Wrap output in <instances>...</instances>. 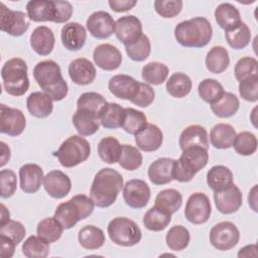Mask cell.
<instances>
[{
	"instance_id": "obj_1",
	"label": "cell",
	"mask_w": 258,
	"mask_h": 258,
	"mask_svg": "<svg viewBox=\"0 0 258 258\" xmlns=\"http://www.w3.org/2000/svg\"><path fill=\"white\" fill-rule=\"evenodd\" d=\"M123 186L121 173L111 167H105L96 173L90 188V197L95 206L108 208L115 203Z\"/></svg>"
},
{
	"instance_id": "obj_2",
	"label": "cell",
	"mask_w": 258,
	"mask_h": 258,
	"mask_svg": "<svg viewBox=\"0 0 258 258\" xmlns=\"http://www.w3.org/2000/svg\"><path fill=\"white\" fill-rule=\"evenodd\" d=\"M33 77L40 89L52 101L58 102L67 97L68 83L62 78L60 67L54 60L47 59L37 62L33 69Z\"/></svg>"
},
{
	"instance_id": "obj_3",
	"label": "cell",
	"mask_w": 258,
	"mask_h": 258,
	"mask_svg": "<svg viewBox=\"0 0 258 258\" xmlns=\"http://www.w3.org/2000/svg\"><path fill=\"white\" fill-rule=\"evenodd\" d=\"M213 27L205 17H194L179 22L174 28L176 41L184 47H204L211 41Z\"/></svg>"
},
{
	"instance_id": "obj_4",
	"label": "cell",
	"mask_w": 258,
	"mask_h": 258,
	"mask_svg": "<svg viewBox=\"0 0 258 258\" xmlns=\"http://www.w3.org/2000/svg\"><path fill=\"white\" fill-rule=\"evenodd\" d=\"M26 12L28 18L35 22L64 23L71 19L74 8L69 1L31 0L26 4Z\"/></svg>"
},
{
	"instance_id": "obj_5",
	"label": "cell",
	"mask_w": 258,
	"mask_h": 258,
	"mask_svg": "<svg viewBox=\"0 0 258 258\" xmlns=\"http://www.w3.org/2000/svg\"><path fill=\"white\" fill-rule=\"evenodd\" d=\"M208 149L199 146L185 148L182 150L180 157L174 161L172 177L179 182H188L197 172L208 164Z\"/></svg>"
},
{
	"instance_id": "obj_6",
	"label": "cell",
	"mask_w": 258,
	"mask_h": 258,
	"mask_svg": "<svg viewBox=\"0 0 258 258\" xmlns=\"http://www.w3.org/2000/svg\"><path fill=\"white\" fill-rule=\"evenodd\" d=\"M95 204L91 197L86 195L74 196L71 200L59 204L53 217L60 223L63 229H71L79 221L85 220L92 215Z\"/></svg>"
},
{
	"instance_id": "obj_7",
	"label": "cell",
	"mask_w": 258,
	"mask_h": 258,
	"mask_svg": "<svg viewBox=\"0 0 258 258\" xmlns=\"http://www.w3.org/2000/svg\"><path fill=\"white\" fill-rule=\"evenodd\" d=\"M28 68L24 59L13 57L8 59L1 69L3 88L11 96L19 97L29 89Z\"/></svg>"
},
{
	"instance_id": "obj_8",
	"label": "cell",
	"mask_w": 258,
	"mask_h": 258,
	"mask_svg": "<svg viewBox=\"0 0 258 258\" xmlns=\"http://www.w3.org/2000/svg\"><path fill=\"white\" fill-rule=\"evenodd\" d=\"M91 154L89 141L81 135H72L67 138L53 153L61 166L71 168L86 161Z\"/></svg>"
},
{
	"instance_id": "obj_9",
	"label": "cell",
	"mask_w": 258,
	"mask_h": 258,
	"mask_svg": "<svg viewBox=\"0 0 258 258\" xmlns=\"http://www.w3.org/2000/svg\"><path fill=\"white\" fill-rule=\"evenodd\" d=\"M110 240L122 247H132L141 241L142 233L138 225L126 217H116L107 227Z\"/></svg>"
},
{
	"instance_id": "obj_10",
	"label": "cell",
	"mask_w": 258,
	"mask_h": 258,
	"mask_svg": "<svg viewBox=\"0 0 258 258\" xmlns=\"http://www.w3.org/2000/svg\"><path fill=\"white\" fill-rule=\"evenodd\" d=\"M212 246L220 251H228L234 248L240 240V232L236 225L229 221L216 224L210 231Z\"/></svg>"
},
{
	"instance_id": "obj_11",
	"label": "cell",
	"mask_w": 258,
	"mask_h": 258,
	"mask_svg": "<svg viewBox=\"0 0 258 258\" xmlns=\"http://www.w3.org/2000/svg\"><path fill=\"white\" fill-rule=\"evenodd\" d=\"M0 29L12 36L23 35L29 27V18L26 13L19 10H11L0 4Z\"/></svg>"
},
{
	"instance_id": "obj_12",
	"label": "cell",
	"mask_w": 258,
	"mask_h": 258,
	"mask_svg": "<svg viewBox=\"0 0 258 258\" xmlns=\"http://www.w3.org/2000/svg\"><path fill=\"white\" fill-rule=\"evenodd\" d=\"M212 207L209 197L204 192H195L187 199L184 216L186 220L195 225H201L210 219Z\"/></svg>"
},
{
	"instance_id": "obj_13",
	"label": "cell",
	"mask_w": 258,
	"mask_h": 258,
	"mask_svg": "<svg viewBox=\"0 0 258 258\" xmlns=\"http://www.w3.org/2000/svg\"><path fill=\"white\" fill-rule=\"evenodd\" d=\"M0 131L12 137L22 134L26 127V119L21 110L8 107L5 104L0 106Z\"/></svg>"
},
{
	"instance_id": "obj_14",
	"label": "cell",
	"mask_w": 258,
	"mask_h": 258,
	"mask_svg": "<svg viewBox=\"0 0 258 258\" xmlns=\"http://www.w3.org/2000/svg\"><path fill=\"white\" fill-rule=\"evenodd\" d=\"M150 196V188L142 179H130L123 186V199L126 205L132 209L144 208L148 204Z\"/></svg>"
},
{
	"instance_id": "obj_15",
	"label": "cell",
	"mask_w": 258,
	"mask_h": 258,
	"mask_svg": "<svg viewBox=\"0 0 258 258\" xmlns=\"http://www.w3.org/2000/svg\"><path fill=\"white\" fill-rule=\"evenodd\" d=\"M116 22L110 13L100 10L93 12L86 21V26L92 36L98 39L110 37L115 32Z\"/></svg>"
},
{
	"instance_id": "obj_16",
	"label": "cell",
	"mask_w": 258,
	"mask_h": 258,
	"mask_svg": "<svg viewBox=\"0 0 258 258\" xmlns=\"http://www.w3.org/2000/svg\"><path fill=\"white\" fill-rule=\"evenodd\" d=\"M115 34L125 46L129 45L142 36V23L134 15L122 16L116 21Z\"/></svg>"
},
{
	"instance_id": "obj_17",
	"label": "cell",
	"mask_w": 258,
	"mask_h": 258,
	"mask_svg": "<svg viewBox=\"0 0 258 258\" xmlns=\"http://www.w3.org/2000/svg\"><path fill=\"white\" fill-rule=\"evenodd\" d=\"M216 208L222 214L229 215L237 212L243 203V196L240 188L232 183L224 190L214 192Z\"/></svg>"
},
{
	"instance_id": "obj_18",
	"label": "cell",
	"mask_w": 258,
	"mask_h": 258,
	"mask_svg": "<svg viewBox=\"0 0 258 258\" xmlns=\"http://www.w3.org/2000/svg\"><path fill=\"white\" fill-rule=\"evenodd\" d=\"M43 187L53 199L67 197L72 189V181L68 174L60 170H51L43 177Z\"/></svg>"
},
{
	"instance_id": "obj_19",
	"label": "cell",
	"mask_w": 258,
	"mask_h": 258,
	"mask_svg": "<svg viewBox=\"0 0 258 258\" xmlns=\"http://www.w3.org/2000/svg\"><path fill=\"white\" fill-rule=\"evenodd\" d=\"M95 63L104 71H115L122 62L121 51L110 43H102L93 51Z\"/></svg>"
},
{
	"instance_id": "obj_20",
	"label": "cell",
	"mask_w": 258,
	"mask_h": 258,
	"mask_svg": "<svg viewBox=\"0 0 258 258\" xmlns=\"http://www.w3.org/2000/svg\"><path fill=\"white\" fill-rule=\"evenodd\" d=\"M140 82L128 75H115L108 83V89L111 94L122 100L131 101L139 89Z\"/></svg>"
},
{
	"instance_id": "obj_21",
	"label": "cell",
	"mask_w": 258,
	"mask_h": 258,
	"mask_svg": "<svg viewBox=\"0 0 258 258\" xmlns=\"http://www.w3.org/2000/svg\"><path fill=\"white\" fill-rule=\"evenodd\" d=\"M43 170L35 163H26L19 168L20 188L25 194H35L43 182Z\"/></svg>"
},
{
	"instance_id": "obj_22",
	"label": "cell",
	"mask_w": 258,
	"mask_h": 258,
	"mask_svg": "<svg viewBox=\"0 0 258 258\" xmlns=\"http://www.w3.org/2000/svg\"><path fill=\"white\" fill-rule=\"evenodd\" d=\"M97 72L95 66L85 57H79L69 64V76L73 83L86 86L94 82Z\"/></svg>"
},
{
	"instance_id": "obj_23",
	"label": "cell",
	"mask_w": 258,
	"mask_h": 258,
	"mask_svg": "<svg viewBox=\"0 0 258 258\" xmlns=\"http://www.w3.org/2000/svg\"><path fill=\"white\" fill-rule=\"evenodd\" d=\"M60 38L64 48L71 51H77L85 45L87 31L82 24L78 22H69L62 26Z\"/></svg>"
},
{
	"instance_id": "obj_24",
	"label": "cell",
	"mask_w": 258,
	"mask_h": 258,
	"mask_svg": "<svg viewBox=\"0 0 258 258\" xmlns=\"http://www.w3.org/2000/svg\"><path fill=\"white\" fill-rule=\"evenodd\" d=\"M162 141V131L158 126L152 123H147L146 126L135 135V143L138 149L145 152L156 151L160 148Z\"/></svg>"
},
{
	"instance_id": "obj_25",
	"label": "cell",
	"mask_w": 258,
	"mask_h": 258,
	"mask_svg": "<svg viewBox=\"0 0 258 258\" xmlns=\"http://www.w3.org/2000/svg\"><path fill=\"white\" fill-rule=\"evenodd\" d=\"M175 159L160 157L153 161L147 170L149 180L155 185H163L173 180L172 169Z\"/></svg>"
},
{
	"instance_id": "obj_26",
	"label": "cell",
	"mask_w": 258,
	"mask_h": 258,
	"mask_svg": "<svg viewBox=\"0 0 258 258\" xmlns=\"http://www.w3.org/2000/svg\"><path fill=\"white\" fill-rule=\"evenodd\" d=\"M54 43V34L47 26H37L30 34V46L38 55H48L52 51Z\"/></svg>"
},
{
	"instance_id": "obj_27",
	"label": "cell",
	"mask_w": 258,
	"mask_h": 258,
	"mask_svg": "<svg viewBox=\"0 0 258 258\" xmlns=\"http://www.w3.org/2000/svg\"><path fill=\"white\" fill-rule=\"evenodd\" d=\"M178 144L181 150L199 146L208 149L209 148V137L208 132L205 127L201 125H190L187 126L179 135Z\"/></svg>"
},
{
	"instance_id": "obj_28",
	"label": "cell",
	"mask_w": 258,
	"mask_h": 258,
	"mask_svg": "<svg viewBox=\"0 0 258 258\" xmlns=\"http://www.w3.org/2000/svg\"><path fill=\"white\" fill-rule=\"evenodd\" d=\"M52 102V99L44 92H33L26 99V107L32 116L46 118L53 110Z\"/></svg>"
},
{
	"instance_id": "obj_29",
	"label": "cell",
	"mask_w": 258,
	"mask_h": 258,
	"mask_svg": "<svg viewBox=\"0 0 258 258\" xmlns=\"http://www.w3.org/2000/svg\"><path fill=\"white\" fill-rule=\"evenodd\" d=\"M73 124L81 136L95 134L100 127V120L97 115L86 110L77 109L73 115Z\"/></svg>"
},
{
	"instance_id": "obj_30",
	"label": "cell",
	"mask_w": 258,
	"mask_h": 258,
	"mask_svg": "<svg viewBox=\"0 0 258 258\" xmlns=\"http://www.w3.org/2000/svg\"><path fill=\"white\" fill-rule=\"evenodd\" d=\"M207 183L214 191H221L234 183L233 172L225 165H215L207 172Z\"/></svg>"
},
{
	"instance_id": "obj_31",
	"label": "cell",
	"mask_w": 258,
	"mask_h": 258,
	"mask_svg": "<svg viewBox=\"0 0 258 258\" xmlns=\"http://www.w3.org/2000/svg\"><path fill=\"white\" fill-rule=\"evenodd\" d=\"M214 14L218 25L225 31L235 28L242 22L239 10L231 3H221Z\"/></svg>"
},
{
	"instance_id": "obj_32",
	"label": "cell",
	"mask_w": 258,
	"mask_h": 258,
	"mask_svg": "<svg viewBox=\"0 0 258 258\" xmlns=\"http://www.w3.org/2000/svg\"><path fill=\"white\" fill-rule=\"evenodd\" d=\"M205 63L210 73H224L230 64V56L228 50L222 45L213 46L206 55Z\"/></svg>"
},
{
	"instance_id": "obj_33",
	"label": "cell",
	"mask_w": 258,
	"mask_h": 258,
	"mask_svg": "<svg viewBox=\"0 0 258 258\" xmlns=\"http://www.w3.org/2000/svg\"><path fill=\"white\" fill-rule=\"evenodd\" d=\"M235 137V128L227 123H219L215 125L210 132L211 144L217 149H228L232 147Z\"/></svg>"
},
{
	"instance_id": "obj_34",
	"label": "cell",
	"mask_w": 258,
	"mask_h": 258,
	"mask_svg": "<svg viewBox=\"0 0 258 258\" xmlns=\"http://www.w3.org/2000/svg\"><path fill=\"white\" fill-rule=\"evenodd\" d=\"M171 222V214L162 210L154 205L150 208L143 217L144 227L153 232H159L164 230Z\"/></svg>"
},
{
	"instance_id": "obj_35",
	"label": "cell",
	"mask_w": 258,
	"mask_h": 258,
	"mask_svg": "<svg viewBox=\"0 0 258 258\" xmlns=\"http://www.w3.org/2000/svg\"><path fill=\"white\" fill-rule=\"evenodd\" d=\"M78 240L83 248L87 250H96L104 245L105 234L102 229L93 225H88L79 231Z\"/></svg>"
},
{
	"instance_id": "obj_36",
	"label": "cell",
	"mask_w": 258,
	"mask_h": 258,
	"mask_svg": "<svg viewBox=\"0 0 258 258\" xmlns=\"http://www.w3.org/2000/svg\"><path fill=\"white\" fill-rule=\"evenodd\" d=\"M240 102L238 97L230 92H224L222 97L211 104L212 112L219 118H229L234 116L239 110Z\"/></svg>"
},
{
	"instance_id": "obj_37",
	"label": "cell",
	"mask_w": 258,
	"mask_h": 258,
	"mask_svg": "<svg viewBox=\"0 0 258 258\" xmlns=\"http://www.w3.org/2000/svg\"><path fill=\"white\" fill-rule=\"evenodd\" d=\"M122 153V145L115 137L108 136L100 140L98 144V154L102 161L108 164L119 162Z\"/></svg>"
},
{
	"instance_id": "obj_38",
	"label": "cell",
	"mask_w": 258,
	"mask_h": 258,
	"mask_svg": "<svg viewBox=\"0 0 258 258\" xmlns=\"http://www.w3.org/2000/svg\"><path fill=\"white\" fill-rule=\"evenodd\" d=\"M124 119V108L117 103H107L100 113V124L106 129H117L122 127Z\"/></svg>"
},
{
	"instance_id": "obj_39",
	"label": "cell",
	"mask_w": 258,
	"mask_h": 258,
	"mask_svg": "<svg viewBox=\"0 0 258 258\" xmlns=\"http://www.w3.org/2000/svg\"><path fill=\"white\" fill-rule=\"evenodd\" d=\"M169 74L168 67L159 61H150L146 63L141 71L143 81L148 85L158 86L163 84Z\"/></svg>"
},
{
	"instance_id": "obj_40",
	"label": "cell",
	"mask_w": 258,
	"mask_h": 258,
	"mask_svg": "<svg viewBox=\"0 0 258 258\" xmlns=\"http://www.w3.org/2000/svg\"><path fill=\"white\" fill-rule=\"evenodd\" d=\"M192 87L190 78L180 72L173 73L166 81V91L173 98H183L189 94Z\"/></svg>"
},
{
	"instance_id": "obj_41",
	"label": "cell",
	"mask_w": 258,
	"mask_h": 258,
	"mask_svg": "<svg viewBox=\"0 0 258 258\" xmlns=\"http://www.w3.org/2000/svg\"><path fill=\"white\" fill-rule=\"evenodd\" d=\"M63 232V227L54 218H45L41 220L36 227L37 236L46 241L47 243H53L60 239Z\"/></svg>"
},
{
	"instance_id": "obj_42",
	"label": "cell",
	"mask_w": 258,
	"mask_h": 258,
	"mask_svg": "<svg viewBox=\"0 0 258 258\" xmlns=\"http://www.w3.org/2000/svg\"><path fill=\"white\" fill-rule=\"evenodd\" d=\"M147 124V117L142 111L134 108H124V119L122 128L125 132L136 135L140 132Z\"/></svg>"
},
{
	"instance_id": "obj_43",
	"label": "cell",
	"mask_w": 258,
	"mask_h": 258,
	"mask_svg": "<svg viewBox=\"0 0 258 258\" xmlns=\"http://www.w3.org/2000/svg\"><path fill=\"white\" fill-rule=\"evenodd\" d=\"M181 204L182 196L174 188H165L159 191L155 198V206L161 208L171 215L179 210Z\"/></svg>"
},
{
	"instance_id": "obj_44",
	"label": "cell",
	"mask_w": 258,
	"mask_h": 258,
	"mask_svg": "<svg viewBox=\"0 0 258 258\" xmlns=\"http://www.w3.org/2000/svg\"><path fill=\"white\" fill-rule=\"evenodd\" d=\"M189 241H190L189 231L181 225H176L171 227L165 236L166 245L172 251L184 250L188 246Z\"/></svg>"
},
{
	"instance_id": "obj_45",
	"label": "cell",
	"mask_w": 258,
	"mask_h": 258,
	"mask_svg": "<svg viewBox=\"0 0 258 258\" xmlns=\"http://www.w3.org/2000/svg\"><path fill=\"white\" fill-rule=\"evenodd\" d=\"M228 44L234 49H243L251 41V31L245 22H241L235 28L225 31Z\"/></svg>"
},
{
	"instance_id": "obj_46",
	"label": "cell",
	"mask_w": 258,
	"mask_h": 258,
	"mask_svg": "<svg viewBox=\"0 0 258 258\" xmlns=\"http://www.w3.org/2000/svg\"><path fill=\"white\" fill-rule=\"evenodd\" d=\"M106 99L99 93L86 92L83 93L77 100V109H82L94 113L98 117L101 111L107 105Z\"/></svg>"
},
{
	"instance_id": "obj_47",
	"label": "cell",
	"mask_w": 258,
	"mask_h": 258,
	"mask_svg": "<svg viewBox=\"0 0 258 258\" xmlns=\"http://www.w3.org/2000/svg\"><path fill=\"white\" fill-rule=\"evenodd\" d=\"M49 251V243L38 236H29L22 245V253L28 258H45Z\"/></svg>"
},
{
	"instance_id": "obj_48",
	"label": "cell",
	"mask_w": 258,
	"mask_h": 258,
	"mask_svg": "<svg viewBox=\"0 0 258 258\" xmlns=\"http://www.w3.org/2000/svg\"><path fill=\"white\" fill-rule=\"evenodd\" d=\"M224 88L220 82L214 79L203 80L198 87L199 96L203 101L210 105L218 101L224 94Z\"/></svg>"
},
{
	"instance_id": "obj_49",
	"label": "cell",
	"mask_w": 258,
	"mask_h": 258,
	"mask_svg": "<svg viewBox=\"0 0 258 258\" xmlns=\"http://www.w3.org/2000/svg\"><path fill=\"white\" fill-rule=\"evenodd\" d=\"M232 146L240 155H252L257 150V138L252 132L243 131L239 134H236Z\"/></svg>"
},
{
	"instance_id": "obj_50",
	"label": "cell",
	"mask_w": 258,
	"mask_h": 258,
	"mask_svg": "<svg viewBox=\"0 0 258 258\" xmlns=\"http://www.w3.org/2000/svg\"><path fill=\"white\" fill-rule=\"evenodd\" d=\"M143 161V157L139 149L129 144H122V153L119 160V164L126 170L138 169Z\"/></svg>"
},
{
	"instance_id": "obj_51",
	"label": "cell",
	"mask_w": 258,
	"mask_h": 258,
	"mask_svg": "<svg viewBox=\"0 0 258 258\" xmlns=\"http://www.w3.org/2000/svg\"><path fill=\"white\" fill-rule=\"evenodd\" d=\"M235 78L237 81L242 82L251 78L258 77V61L255 57L245 56L240 58L234 69Z\"/></svg>"
},
{
	"instance_id": "obj_52",
	"label": "cell",
	"mask_w": 258,
	"mask_h": 258,
	"mask_svg": "<svg viewBox=\"0 0 258 258\" xmlns=\"http://www.w3.org/2000/svg\"><path fill=\"white\" fill-rule=\"evenodd\" d=\"M126 53L134 61L145 60L151 52V43L147 35L142 34V36L135 42L125 46Z\"/></svg>"
},
{
	"instance_id": "obj_53",
	"label": "cell",
	"mask_w": 258,
	"mask_h": 258,
	"mask_svg": "<svg viewBox=\"0 0 258 258\" xmlns=\"http://www.w3.org/2000/svg\"><path fill=\"white\" fill-rule=\"evenodd\" d=\"M26 235L25 227L22 223L14 220H9L6 223L1 225L0 228V236L6 237L11 240L16 246L22 242Z\"/></svg>"
},
{
	"instance_id": "obj_54",
	"label": "cell",
	"mask_w": 258,
	"mask_h": 258,
	"mask_svg": "<svg viewBox=\"0 0 258 258\" xmlns=\"http://www.w3.org/2000/svg\"><path fill=\"white\" fill-rule=\"evenodd\" d=\"M181 0H155L154 9L163 18H173L178 15L182 9Z\"/></svg>"
},
{
	"instance_id": "obj_55",
	"label": "cell",
	"mask_w": 258,
	"mask_h": 258,
	"mask_svg": "<svg viewBox=\"0 0 258 258\" xmlns=\"http://www.w3.org/2000/svg\"><path fill=\"white\" fill-rule=\"evenodd\" d=\"M0 196L2 199L12 197L17 189L16 173L11 169H1L0 171Z\"/></svg>"
},
{
	"instance_id": "obj_56",
	"label": "cell",
	"mask_w": 258,
	"mask_h": 258,
	"mask_svg": "<svg viewBox=\"0 0 258 258\" xmlns=\"http://www.w3.org/2000/svg\"><path fill=\"white\" fill-rule=\"evenodd\" d=\"M154 98L155 92L152 89V87L146 83H140L136 95L130 102L138 107L146 108L153 103Z\"/></svg>"
},
{
	"instance_id": "obj_57",
	"label": "cell",
	"mask_w": 258,
	"mask_h": 258,
	"mask_svg": "<svg viewBox=\"0 0 258 258\" xmlns=\"http://www.w3.org/2000/svg\"><path fill=\"white\" fill-rule=\"evenodd\" d=\"M239 94L248 102L258 101V77L251 78L239 83Z\"/></svg>"
},
{
	"instance_id": "obj_58",
	"label": "cell",
	"mask_w": 258,
	"mask_h": 258,
	"mask_svg": "<svg viewBox=\"0 0 258 258\" xmlns=\"http://www.w3.org/2000/svg\"><path fill=\"white\" fill-rule=\"evenodd\" d=\"M110 8L115 12H125L131 10L136 4L135 0H110L108 1Z\"/></svg>"
},
{
	"instance_id": "obj_59",
	"label": "cell",
	"mask_w": 258,
	"mask_h": 258,
	"mask_svg": "<svg viewBox=\"0 0 258 258\" xmlns=\"http://www.w3.org/2000/svg\"><path fill=\"white\" fill-rule=\"evenodd\" d=\"M1 238V251H0V255L2 258H10L14 255V251H15V244L9 240L6 237H2Z\"/></svg>"
},
{
	"instance_id": "obj_60",
	"label": "cell",
	"mask_w": 258,
	"mask_h": 258,
	"mask_svg": "<svg viewBox=\"0 0 258 258\" xmlns=\"http://www.w3.org/2000/svg\"><path fill=\"white\" fill-rule=\"evenodd\" d=\"M238 257H257V246L252 244L241 248L238 252Z\"/></svg>"
},
{
	"instance_id": "obj_61",
	"label": "cell",
	"mask_w": 258,
	"mask_h": 258,
	"mask_svg": "<svg viewBox=\"0 0 258 258\" xmlns=\"http://www.w3.org/2000/svg\"><path fill=\"white\" fill-rule=\"evenodd\" d=\"M0 145H1V151H2V154H1V163H0V165L3 167V166L9 161L11 153H10V148H9V146H8L5 142L1 141V142H0Z\"/></svg>"
},
{
	"instance_id": "obj_62",
	"label": "cell",
	"mask_w": 258,
	"mask_h": 258,
	"mask_svg": "<svg viewBox=\"0 0 258 258\" xmlns=\"http://www.w3.org/2000/svg\"><path fill=\"white\" fill-rule=\"evenodd\" d=\"M249 206L254 212H257V184H255L252 189L249 191L248 196Z\"/></svg>"
},
{
	"instance_id": "obj_63",
	"label": "cell",
	"mask_w": 258,
	"mask_h": 258,
	"mask_svg": "<svg viewBox=\"0 0 258 258\" xmlns=\"http://www.w3.org/2000/svg\"><path fill=\"white\" fill-rule=\"evenodd\" d=\"M9 220H10V213L6 209V207L3 204H1V225L6 223Z\"/></svg>"
}]
</instances>
